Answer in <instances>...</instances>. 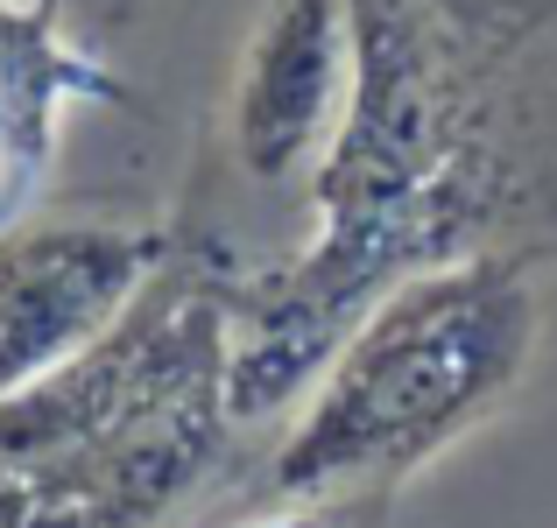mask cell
I'll use <instances>...</instances> for the list:
<instances>
[{
	"instance_id": "obj_1",
	"label": "cell",
	"mask_w": 557,
	"mask_h": 528,
	"mask_svg": "<svg viewBox=\"0 0 557 528\" xmlns=\"http://www.w3.org/2000/svg\"><path fill=\"white\" fill-rule=\"evenodd\" d=\"M233 430V289L170 275L78 360L0 394V528H156Z\"/></svg>"
},
{
	"instance_id": "obj_2",
	"label": "cell",
	"mask_w": 557,
	"mask_h": 528,
	"mask_svg": "<svg viewBox=\"0 0 557 528\" xmlns=\"http://www.w3.org/2000/svg\"><path fill=\"white\" fill-rule=\"evenodd\" d=\"M536 352V289L508 254H451L403 275L325 360L304 423L275 451L283 501L388 487L516 394Z\"/></svg>"
},
{
	"instance_id": "obj_3",
	"label": "cell",
	"mask_w": 557,
	"mask_h": 528,
	"mask_svg": "<svg viewBox=\"0 0 557 528\" xmlns=\"http://www.w3.org/2000/svg\"><path fill=\"white\" fill-rule=\"evenodd\" d=\"M177 240L163 226L22 218L0 232V394L78 360L170 275Z\"/></svg>"
},
{
	"instance_id": "obj_4",
	"label": "cell",
	"mask_w": 557,
	"mask_h": 528,
	"mask_svg": "<svg viewBox=\"0 0 557 528\" xmlns=\"http://www.w3.org/2000/svg\"><path fill=\"white\" fill-rule=\"evenodd\" d=\"M346 106H354V0H261L233 64V163L255 184H283L332 149Z\"/></svg>"
},
{
	"instance_id": "obj_5",
	"label": "cell",
	"mask_w": 557,
	"mask_h": 528,
	"mask_svg": "<svg viewBox=\"0 0 557 528\" xmlns=\"http://www.w3.org/2000/svg\"><path fill=\"white\" fill-rule=\"evenodd\" d=\"M127 85L71 36L64 0H0V232L36 212L71 106H121Z\"/></svg>"
},
{
	"instance_id": "obj_6",
	"label": "cell",
	"mask_w": 557,
	"mask_h": 528,
	"mask_svg": "<svg viewBox=\"0 0 557 528\" xmlns=\"http://www.w3.org/2000/svg\"><path fill=\"white\" fill-rule=\"evenodd\" d=\"M255 528H332L325 515H269V521H255Z\"/></svg>"
},
{
	"instance_id": "obj_7",
	"label": "cell",
	"mask_w": 557,
	"mask_h": 528,
	"mask_svg": "<svg viewBox=\"0 0 557 528\" xmlns=\"http://www.w3.org/2000/svg\"><path fill=\"white\" fill-rule=\"evenodd\" d=\"M64 8H71V0H64Z\"/></svg>"
}]
</instances>
